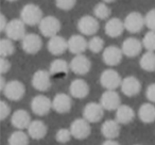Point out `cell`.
<instances>
[{"instance_id":"6da1fadb","label":"cell","mask_w":155,"mask_h":145,"mask_svg":"<svg viewBox=\"0 0 155 145\" xmlns=\"http://www.w3.org/2000/svg\"><path fill=\"white\" fill-rule=\"evenodd\" d=\"M44 18L43 11L37 5L34 3H28L24 5L20 12V19L27 25V26H35L39 25L41 19Z\"/></svg>"},{"instance_id":"7a4b0ae2","label":"cell","mask_w":155,"mask_h":145,"mask_svg":"<svg viewBox=\"0 0 155 145\" xmlns=\"http://www.w3.org/2000/svg\"><path fill=\"white\" fill-rule=\"evenodd\" d=\"M62 25L61 22L55 17V16H45L41 19V22L38 25L39 32L44 35L45 37H53L58 34L61 31Z\"/></svg>"},{"instance_id":"3957f363","label":"cell","mask_w":155,"mask_h":145,"mask_svg":"<svg viewBox=\"0 0 155 145\" xmlns=\"http://www.w3.org/2000/svg\"><path fill=\"white\" fill-rule=\"evenodd\" d=\"M26 26L27 25L20 18H14L9 22L5 33L8 39L12 40V41H21L27 35Z\"/></svg>"},{"instance_id":"277c9868","label":"cell","mask_w":155,"mask_h":145,"mask_svg":"<svg viewBox=\"0 0 155 145\" xmlns=\"http://www.w3.org/2000/svg\"><path fill=\"white\" fill-rule=\"evenodd\" d=\"M77 27L82 35L91 36V35H95L98 32L100 25L97 17L91 15H84L78 20Z\"/></svg>"},{"instance_id":"5b68a950","label":"cell","mask_w":155,"mask_h":145,"mask_svg":"<svg viewBox=\"0 0 155 145\" xmlns=\"http://www.w3.org/2000/svg\"><path fill=\"white\" fill-rule=\"evenodd\" d=\"M122 78L115 69L107 68L100 75V83L105 90H116L121 85Z\"/></svg>"},{"instance_id":"8992f818","label":"cell","mask_w":155,"mask_h":145,"mask_svg":"<svg viewBox=\"0 0 155 145\" xmlns=\"http://www.w3.org/2000/svg\"><path fill=\"white\" fill-rule=\"evenodd\" d=\"M5 98L12 102H18L25 96L26 93V88L24 83L19 80H11L8 81L5 90L2 91Z\"/></svg>"},{"instance_id":"52a82bcc","label":"cell","mask_w":155,"mask_h":145,"mask_svg":"<svg viewBox=\"0 0 155 145\" xmlns=\"http://www.w3.org/2000/svg\"><path fill=\"white\" fill-rule=\"evenodd\" d=\"M124 28L130 33H139L146 26L144 16L139 12H131L125 16Z\"/></svg>"},{"instance_id":"ba28073f","label":"cell","mask_w":155,"mask_h":145,"mask_svg":"<svg viewBox=\"0 0 155 145\" xmlns=\"http://www.w3.org/2000/svg\"><path fill=\"white\" fill-rule=\"evenodd\" d=\"M70 131L71 134L77 140H84L88 138L91 132V123L83 117V119H77L71 123L70 125Z\"/></svg>"},{"instance_id":"9c48e42d","label":"cell","mask_w":155,"mask_h":145,"mask_svg":"<svg viewBox=\"0 0 155 145\" xmlns=\"http://www.w3.org/2000/svg\"><path fill=\"white\" fill-rule=\"evenodd\" d=\"M32 87L39 92H46L51 87V74L49 71L38 69L32 76Z\"/></svg>"},{"instance_id":"30bf717a","label":"cell","mask_w":155,"mask_h":145,"mask_svg":"<svg viewBox=\"0 0 155 145\" xmlns=\"http://www.w3.org/2000/svg\"><path fill=\"white\" fill-rule=\"evenodd\" d=\"M52 109V100L45 95H36L31 100V110L38 116L47 115Z\"/></svg>"},{"instance_id":"8fae6325","label":"cell","mask_w":155,"mask_h":145,"mask_svg":"<svg viewBox=\"0 0 155 145\" xmlns=\"http://www.w3.org/2000/svg\"><path fill=\"white\" fill-rule=\"evenodd\" d=\"M70 69L75 75H86L91 68V62L85 54H77L69 63Z\"/></svg>"},{"instance_id":"7c38bea8","label":"cell","mask_w":155,"mask_h":145,"mask_svg":"<svg viewBox=\"0 0 155 145\" xmlns=\"http://www.w3.org/2000/svg\"><path fill=\"white\" fill-rule=\"evenodd\" d=\"M100 104L104 110L116 111L121 106V98L116 90H106L100 97Z\"/></svg>"},{"instance_id":"4fadbf2b","label":"cell","mask_w":155,"mask_h":145,"mask_svg":"<svg viewBox=\"0 0 155 145\" xmlns=\"http://www.w3.org/2000/svg\"><path fill=\"white\" fill-rule=\"evenodd\" d=\"M43 42L38 34L36 33H28L21 40V47L24 51L28 54H35L41 49Z\"/></svg>"},{"instance_id":"5bb4252c","label":"cell","mask_w":155,"mask_h":145,"mask_svg":"<svg viewBox=\"0 0 155 145\" xmlns=\"http://www.w3.org/2000/svg\"><path fill=\"white\" fill-rule=\"evenodd\" d=\"M104 115V109L100 102H88L83 109V117L89 123H98Z\"/></svg>"},{"instance_id":"9a60e30c","label":"cell","mask_w":155,"mask_h":145,"mask_svg":"<svg viewBox=\"0 0 155 145\" xmlns=\"http://www.w3.org/2000/svg\"><path fill=\"white\" fill-rule=\"evenodd\" d=\"M121 92L127 97H133L140 93L141 91V83L139 79L135 76H127L122 79L120 85Z\"/></svg>"},{"instance_id":"2e32d148","label":"cell","mask_w":155,"mask_h":145,"mask_svg":"<svg viewBox=\"0 0 155 145\" xmlns=\"http://www.w3.org/2000/svg\"><path fill=\"white\" fill-rule=\"evenodd\" d=\"M124 56L121 50V48L117 47V46H107L104 48L102 51V60L108 66H116L122 60V57Z\"/></svg>"},{"instance_id":"e0dca14e","label":"cell","mask_w":155,"mask_h":145,"mask_svg":"<svg viewBox=\"0 0 155 145\" xmlns=\"http://www.w3.org/2000/svg\"><path fill=\"white\" fill-rule=\"evenodd\" d=\"M143 45L142 41L136 39V37H127L123 41L121 45V50L123 54L127 58H135L141 52Z\"/></svg>"},{"instance_id":"ac0fdd59","label":"cell","mask_w":155,"mask_h":145,"mask_svg":"<svg viewBox=\"0 0 155 145\" xmlns=\"http://www.w3.org/2000/svg\"><path fill=\"white\" fill-rule=\"evenodd\" d=\"M71 106H72L71 97L66 93H58L52 99V109L60 114L68 113Z\"/></svg>"},{"instance_id":"d6986e66","label":"cell","mask_w":155,"mask_h":145,"mask_svg":"<svg viewBox=\"0 0 155 145\" xmlns=\"http://www.w3.org/2000/svg\"><path fill=\"white\" fill-rule=\"evenodd\" d=\"M69 93L72 97L83 99L89 94V85L85 80L81 78L74 79L69 85Z\"/></svg>"},{"instance_id":"ffe728a7","label":"cell","mask_w":155,"mask_h":145,"mask_svg":"<svg viewBox=\"0 0 155 145\" xmlns=\"http://www.w3.org/2000/svg\"><path fill=\"white\" fill-rule=\"evenodd\" d=\"M88 48V42L82 34H73L68 40V50L73 54H83Z\"/></svg>"},{"instance_id":"44dd1931","label":"cell","mask_w":155,"mask_h":145,"mask_svg":"<svg viewBox=\"0 0 155 145\" xmlns=\"http://www.w3.org/2000/svg\"><path fill=\"white\" fill-rule=\"evenodd\" d=\"M48 51L53 56H61L68 49V41L61 35L50 37L48 41Z\"/></svg>"},{"instance_id":"7402d4cb","label":"cell","mask_w":155,"mask_h":145,"mask_svg":"<svg viewBox=\"0 0 155 145\" xmlns=\"http://www.w3.org/2000/svg\"><path fill=\"white\" fill-rule=\"evenodd\" d=\"M104 30H105L106 35H108L110 37H113V39L118 37L125 30L124 22H123V20L119 19L118 17H110L106 22Z\"/></svg>"},{"instance_id":"603a6c76","label":"cell","mask_w":155,"mask_h":145,"mask_svg":"<svg viewBox=\"0 0 155 145\" xmlns=\"http://www.w3.org/2000/svg\"><path fill=\"white\" fill-rule=\"evenodd\" d=\"M31 116L28 111L24 109H18L12 114L11 116V123L15 128L19 130H24L29 127L31 123Z\"/></svg>"},{"instance_id":"cb8c5ba5","label":"cell","mask_w":155,"mask_h":145,"mask_svg":"<svg viewBox=\"0 0 155 145\" xmlns=\"http://www.w3.org/2000/svg\"><path fill=\"white\" fill-rule=\"evenodd\" d=\"M28 129V134L34 140H41L46 136L48 132V127L41 119H34L30 123Z\"/></svg>"},{"instance_id":"d4e9b609","label":"cell","mask_w":155,"mask_h":145,"mask_svg":"<svg viewBox=\"0 0 155 145\" xmlns=\"http://www.w3.org/2000/svg\"><path fill=\"white\" fill-rule=\"evenodd\" d=\"M120 124L116 119H107L101 126V133L107 140H115L120 134Z\"/></svg>"},{"instance_id":"484cf974","label":"cell","mask_w":155,"mask_h":145,"mask_svg":"<svg viewBox=\"0 0 155 145\" xmlns=\"http://www.w3.org/2000/svg\"><path fill=\"white\" fill-rule=\"evenodd\" d=\"M135 119V111L127 105H121L116 110V121L120 125L130 124Z\"/></svg>"},{"instance_id":"4316f807","label":"cell","mask_w":155,"mask_h":145,"mask_svg":"<svg viewBox=\"0 0 155 145\" xmlns=\"http://www.w3.org/2000/svg\"><path fill=\"white\" fill-rule=\"evenodd\" d=\"M138 117L144 124H151L155 122V106L153 102L142 104L138 110Z\"/></svg>"},{"instance_id":"83f0119b","label":"cell","mask_w":155,"mask_h":145,"mask_svg":"<svg viewBox=\"0 0 155 145\" xmlns=\"http://www.w3.org/2000/svg\"><path fill=\"white\" fill-rule=\"evenodd\" d=\"M70 69V65L63 59H55L51 62L49 66V71L51 76H58V75H65Z\"/></svg>"},{"instance_id":"f1b7e54d","label":"cell","mask_w":155,"mask_h":145,"mask_svg":"<svg viewBox=\"0 0 155 145\" xmlns=\"http://www.w3.org/2000/svg\"><path fill=\"white\" fill-rule=\"evenodd\" d=\"M139 65L146 71H155V51L144 52L139 60Z\"/></svg>"},{"instance_id":"f546056e","label":"cell","mask_w":155,"mask_h":145,"mask_svg":"<svg viewBox=\"0 0 155 145\" xmlns=\"http://www.w3.org/2000/svg\"><path fill=\"white\" fill-rule=\"evenodd\" d=\"M8 143L9 145H29V134L18 129L10 134Z\"/></svg>"},{"instance_id":"4dcf8cb0","label":"cell","mask_w":155,"mask_h":145,"mask_svg":"<svg viewBox=\"0 0 155 145\" xmlns=\"http://www.w3.org/2000/svg\"><path fill=\"white\" fill-rule=\"evenodd\" d=\"M110 14H112V12H110V7L107 5V3L103 2V1L97 3L94 8V16L97 17L98 19L107 20L110 19Z\"/></svg>"},{"instance_id":"1f68e13d","label":"cell","mask_w":155,"mask_h":145,"mask_svg":"<svg viewBox=\"0 0 155 145\" xmlns=\"http://www.w3.org/2000/svg\"><path fill=\"white\" fill-rule=\"evenodd\" d=\"M14 51H15V46L12 40L7 37L0 41V56L2 58H9L14 54Z\"/></svg>"},{"instance_id":"d6a6232c","label":"cell","mask_w":155,"mask_h":145,"mask_svg":"<svg viewBox=\"0 0 155 145\" xmlns=\"http://www.w3.org/2000/svg\"><path fill=\"white\" fill-rule=\"evenodd\" d=\"M88 49L94 54H99L104 50V41L100 36H93L88 41Z\"/></svg>"},{"instance_id":"836d02e7","label":"cell","mask_w":155,"mask_h":145,"mask_svg":"<svg viewBox=\"0 0 155 145\" xmlns=\"http://www.w3.org/2000/svg\"><path fill=\"white\" fill-rule=\"evenodd\" d=\"M142 45L147 51H155V31L149 30L142 39Z\"/></svg>"},{"instance_id":"e575fe53","label":"cell","mask_w":155,"mask_h":145,"mask_svg":"<svg viewBox=\"0 0 155 145\" xmlns=\"http://www.w3.org/2000/svg\"><path fill=\"white\" fill-rule=\"evenodd\" d=\"M71 136V131L70 129H67V128H61L56 131L55 133V140L58 141V143H62V144H65L68 141H70Z\"/></svg>"},{"instance_id":"d590c367","label":"cell","mask_w":155,"mask_h":145,"mask_svg":"<svg viewBox=\"0 0 155 145\" xmlns=\"http://www.w3.org/2000/svg\"><path fill=\"white\" fill-rule=\"evenodd\" d=\"M77 3V0H55V5L62 11H70Z\"/></svg>"},{"instance_id":"8d00e7d4","label":"cell","mask_w":155,"mask_h":145,"mask_svg":"<svg viewBox=\"0 0 155 145\" xmlns=\"http://www.w3.org/2000/svg\"><path fill=\"white\" fill-rule=\"evenodd\" d=\"M146 20V27L149 30L155 31V9H151L148 13L144 15Z\"/></svg>"},{"instance_id":"74e56055","label":"cell","mask_w":155,"mask_h":145,"mask_svg":"<svg viewBox=\"0 0 155 145\" xmlns=\"http://www.w3.org/2000/svg\"><path fill=\"white\" fill-rule=\"evenodd\" d=\"M10 113H11V108H10V106L5 100H1V102H0V119H1V121H5L10 115Z\"/></svg>"},{"instance_id":"f35d334b","label":"cell","mask_w":155,"mask_h":145,"mask_svg":"<svg viewBox=\"0 0 155 145\" xmlns=\"http://www.w3.org/2000/svg\"><path fill=\"white\" fill-rule=\"evenodd\" d=\"M146 96L149 102L155 104V82L148 85L146 90Z\"/></svg>"},{"instance_id":"ab89813d","label":"cell","mask_w":155,"mask_h":145,"mask_svg":"<svg viewBox=\"0 0 155 145\" xmlns=\"http://www.w3.org/2000/svg\"><path fill=\"white\" fill-rule=\"evenodd\" d=\"M11 68V62L8 60V58H2L0 59V71H1V74L5 75V73L10 71Z\"/></svg>"},{"instance_id":"60d3db41","label":"cell","mask_w":155,"mask_h":145,"mask_svg":"<svg viewBox=\"0 0 155 145\" xmlns=\"http://www.w3.org/2000/svg\"><path fill=\"white\" fill-rule=\"evenodd\" d=\"M0 20H1V25H0V30L2 31V32H5V28H7L8 24H9V20L7 19V17H5V14H1V15H0Z\"/></svg>"},{"instance_id":"b9f144b4","label":"cell","mask_w":155,"mask_h":145,"mask_svg":"<svg viewBox=\"0 0 155 145\" xmlns=\"http://www.w3.org/2000/svg\"><path fill=\"white\" fill-rule=\"evenodd\" d=\"M7 81H5V77L3 76H1V78H0V89H1V91H3L5 90V85H7Z\"/></svg>"},{"instance_id":"7bdbcfd3","label":"cell","mask_w":155,"mask_h":145,"mask_svg":"<svg viewBox=\"0 0 155 145\" xmlns=\"http://www.w3.org/2000/svg\"><path fill=\"white\" fill-rule=\"evenodd\" d=\"M102 145H120L116 140H106L105 142L102 143Z\"/></svg>"},{"instance_id":"ee69618b","label":"cell","mask_w":155,"mask_h":145,"mask_svg":"<svg viewBox=\"0 0 155 145\" xmlns=\"http://www.w3.org/2000/svg\"><path fill=\"white\" fill-rule=\"evenodd\" d=\"M103 2H105V3H112V2H115L116 0H102Z\"/></svg>"},{"instance_id":"f6af8a7d","label":"cell","mask_w":155,"mask_h":145,"mask_svg":"<svg viewBox=\"0 0 155 145\" xmlns=\"http://www.w3.org/2000/svg\"><path fill=\"white\" fill-rule=\"evenodd\" d=\"M7 1H9V2H14V1H17V0H7Z\"/></svg>"},{"instance_id":"bcb514c9","label":"cell","mask_w":155,"mask_h":145,"mask_svg":"<svg viewBox=\"0 0 155 145\" xmlns=\"http://www.w3.org/2000/svg\"><path fill=\"white\" fill-rule=\"evenodd\" d=\"M135 145H139V144H135Z\"/></svg>"}]
</instances>
